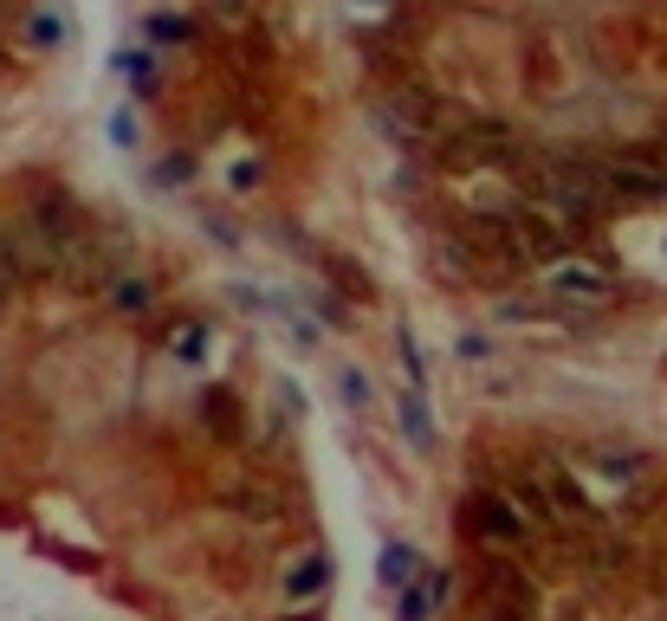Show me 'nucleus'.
Wrapping results in <instances>:
<instances>
[{
  "mask_svg": "<svg viewBox=\"0 0 667 621\" xmlns=\"http://www.w3.org/2000/svg\"><path fill=\"white\" fill-rule=\"evenodd\" d=\"M376 576H383V589H408L421 576V557L408 544H383V557H376Z\"/></svg>",
  "mask_w": 667,
  "mask_h": 621,
  "instance_id": "nucleus-8",
  "label": "nucleus"
},
{
  "mask_svg": "<svg viewBox=\"0 0 667 621\" xmlns=\"http://www.w3.org/2000/svg\"><path fill=\"white\" fill-rule=\"evenodd\" d=\"M208 350H214L208 317H182V324L169 330V356H175V363H208Z\"/></svg>",
  "mask_w": 667,
  "mask_h": 621,
  "instance_id": "nucleus-6",
  "label": "nucleus"
},
{
  "mask_svg": "<svg viewBox=\"0 0 667 621\" xmlns=\"http://www.w3.org/2000/svg\"><path fill=\"white\" fill-rule=\"evenodd\" d=\"M661 149H667V123H661Z\"/></svg>",
  "mask_w": 667,
  "mask_h": 621,
  "instance_id": "nucleus-18",
  "label": "nucleus"
},
{
  "mask_svg": "<svg viewBox=\"0 0 667 621\" xmlns=\"http://www.w3.org/2000/svg\"><path fill=\"white\" fill-rule=\"evenodd\" d=\"M402 434L415 440L421 453L434 447V427H428V408H421V395H402Z\"/></svg>",
  "mask_w": 667,
  "mask_h": 621,
  "instance_id": "nucleus-10",
  "label": "nucleus"
},
{
  "mask_svg": "<svg viewBox=\"0 0 667 621\" xmlns=\"http://www.w3.org/2000/svg\"><path fill=\"white\" fill-rule=\"evenodd\" d=\"M188 169H195L188 156H169V162H162V182H169V188H175V182H188Z\"/></svg>",
  "mask_w": 667,
  "mask_h": 621,
  "instance_id": "nucleus-15",
  "label": "nucleus"
},
{
  "mask_svg": "<svg viewBox=\"0 0 667 621\" xmlns=\"http://www.w3.org/2000/svg\"><path fill=\"white\" fill-rule=\"evenodd\" d=\"M544 292L557 298L564 311H609V298H616V285H609V272L596 266V259H557L551 272H544Z\"/></svg>",
  "mask_w": 667,
  "mask_h": 621,
  "instance_id": "nucleus-3",
  "label": "nucleus"
},
{
  "mask_svg": "<svg viewBox=\"0 0 667 621\" xmlns=\"http://www.w3.org/2000/svg\"><path fill=\"white\" fill-rule=\"evenodd\" d=\"M111 305L124 311V317H143L149 305H156V285H149V279H136V272H130V279H117V285H111Z\"/></svg>",
  "mask_w": 667,
  "mask_h": 621,
  "instance_id": "nucleus-9",
  "label": "nucleus"
},
{
  "mask_svg": "<svg viewBox=\"0 0 667 621\" xmlns=\"http://www.w3.org/2000/svg\"><path fill=\"white\" fill-rule=\"evenodd\" d=\"M402 363H408V382L421 389V382H428V363H421V350H415V337H408V330H402Z\"/></svg>",
  "mask_w": 667,
  "mask_h": 621,
  "instance_id": "nucleus-13",
  "label": "nucleus"
},
{
  "mask_svg": "<svg viewBox=\"0 0 667 621\" xmlns=\"http://www.w3.org/2000/svg\"><path fill=\"white\" fill-rule=\"evenodd\" d=\"M124 72H130V85H149L156 78V52H124Z\"/></svg>",
  "mask_w": 667,
  "mask_h": 621,
  "instance_id": "nucleus-12",
  "label": "nucleus"
},
{
  "mask_svg": "<svg viewBox=\"0 0 667 621\" xmlns=\"http://www.w3.org/2000/svg\"><path fill=\"white\" fill-rule=\"evenodd\" d=\"M227 182H234V188H260V162H240V169L227 175Z\"/></svg>",
  "mask_w": 667,
  "mask_h": 621,
  "instance_id": "nucleus-16",
  "label": "nucleus"
},
{
  "mask_svg": "<svg viewBox=\"0 0 667 621\" xmlns=\"http://www.w3.org/2000/svg\"><path fill=\"white\" fill-rule=\"evenodd\" d=\"M337 395H344L350 408H370V376H363V369H337Z\"/></svg>",
  "mask_w": 667,
  "mask_h": 621,
  "instance_id": "nucleus-11",
  "label": "nucleus"
},
{
  "mask_svg": "<svg viewBox=\"0 0 667 621\" xmlns=\"http://www.w3.org/2000/svg\"><path fill=\"white\" fill-rule=\"evenodd\" d=\"M324 583H331V557H324V550H311V557H298L292 570H285V596L292 602H311Z\"/></svg>",
  "mask_w": 667,
  "mask_h": 621,
  "instance_id": "nucleus-7",
  "label": "nucleus"
},
{
  "mask_svg": "<svg viewBox=\"0 0 667 621\" xmlns=\"http://www.w3.org/2000/svg\"><path fill=\"white\" fill-rule=\"evenodd\" d=\"M512 233H519V253H525V259H544V266L570 259V253H577V240H583L577 220L557 214V207H544V201L512 207Z\"/></svg>",
  "mask_w": 667,
  "mask_h": 621,
  "instance_id": "nucleus-1",
  "label": "nucleus"
},
{
  "mask_svg": "<svg viewBox=\"0 0 667 621\" xmlns=\"http://www.w3.org/2000/svg\"><path fill=\"white\" fill-rule=\"evenodd\" d=\"M473 518H480V537H493V544H519L525 537V518H519V499H512V492H480V499H473Z\"/></svg>",
  "mask_w": 667,
  "mask_h": 621,
  "instance_id": "nucleus-4",
  "label": "nucleus"
},
{
  "mask_svg": "<svg viewBox=\"0 0 667 621\" xmlns=\"http://www.w3.org/2000/svg\"><path fill=\"white\" fill-rule=\"evenodd\" d=\"M363 7H389V0H363Z\"/></svg>",
  "mask_w": 667,
  "mask_h": 621,
  "instance_id": "nucleus-17",
  "label": "nucleus"
},
{
  "mask_svg": "<svg viewBox=\"0 0 667 621\" xmlns=\"http://www.w3.org/2000/svg\"><path fill=\"white\" fill-rule=\"evenodd\" d=\"M396 621H428L434 609H441V596H447V576H415L408 589H396Z\"/></svg>",
  "mask_w": 667,
  "mask_h": 621,
  "instance_id": "nucleus-5",
  "label": "nucleus"
},
{
  "mask_svg": "<svg viewBox=\"0 0 667 621\" xmlns=\"http://www.w3.org/2000/svg\"><path fill=\"white\" fill-rule=\"evenodd\" d=\"M149 39H169V46H182L188 26H182V20H162V13H156V20H149Z\"/></svg>",
  "mask_w": 667,
  "mask_h": 621,
  "instance_id": "nucleus-14",
  "label": "nucleus"
},
{
  "mask_svg": "<svg viewBox=\"0 0 667 621\" xmlns=\"http://www.w3.org/2000/svg\"><path fill=\"white\" fill-rule=\"evenodd\" d=\"M596 169H603L609 201H667V149H622Z\"/></svg>",
  "mask_w": 667,
  "mask_h": 621,
  "instance_id": "nucleus-2",
  "label": "nucleus"
}]
</instances>
